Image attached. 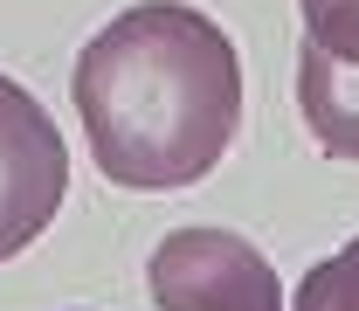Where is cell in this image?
<instances>
[{"label": "cell", "instance_id": "6", "mask_svg": "<svg viewBox=\"0 0 359 311\" xmlns=\"http://www.w3.org/2000/svg\"><path fill=\"white\" fill-rule=\"evenodd\" d=\"M304 42H318L339 62H359V0H297Z\"/></svg>", "mask_w": 359, "mask_h": 311}, {"label": "cell", "instance_id": "1", "mask_svg": "<svg viewBox=\"0 0 359 311\" xmlns=\"http://www.w3.org/2000/svg\"><path fill=\"white\" fill-rule=\"evenodd\" d=\"M69 104L111 187L180 194L228 159L249 97L222 21L180 0H138L83 42Z\"/></svg>", "mask_w": 359, "mask_h": 311}, {"label": "cell", "instance_id": "2", "mask_svg": "<svg viewBox=\"0 0 359 311\" xmlns=\"http://www.w3.org/2000/svg\"><path fill=\"white\" fill-rule=\"evenodd\" d=\"M159 311H283V277L235 228H173L145 256Z\"/></svg>", "mask_w": 359, "mask_h": 311}, {"label": "cell", "instance_id": "5", "mask_svg": "<svg viewBox=\"0 0 359 311\" xmlns=\"http://www.w3.org/2000/svg\"><path fill=\"white\" fill-rule=\"evenodd\" d=\"M290 311H359V235L346 242V249H332L325 263L304 270Z\"/></svg>", "mask_w": 359, "mask_h": 311}, {"label": "cell", "instance_id": "4", "mask_svg": "<svg viewBox=\"0 0 359 311\" xmlns=\"http://www.w3.org/2000/svg\"><path fill=\"white\" fill-rule=\"evenodd\" d=\"M297 111L325 159L359 166V62H339L318 42H304L297 48Z\"/></svg>", "mask_w": 359, "mask_h": 311}, {"label": "cell", "instance_id": "3", "mask_svg": "<svg viewBox=\"0 0 359 311\" xmlns=\"http://www.w3.org/2000/svg\"><path fill=\"white\" fill-rule=\"evenodd\" d=\"M69 194V145L42 104L0 70V263H14Z\"/></svg>", "mask_w": 359, "mask_h": 311}]
</instances>
